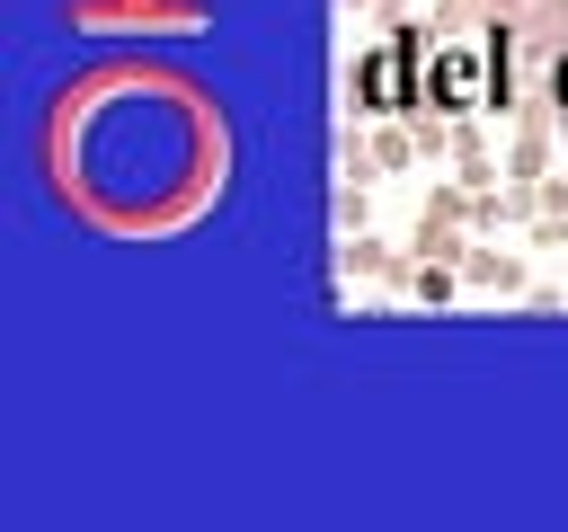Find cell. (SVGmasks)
<instances>
[{
  "mask_svg": "<svg viewBox=\"0 0 568 532\" xmlns=\"http://www.w3.org/2000/svg\"><path fill=\"white\" fill-rule=\"evenodd\" d=\"M426 71H435V35H426L417 18L390 27V35L355 62V80H346V89H355V115H373V124H382V115H426Z\"/></svg>",
  "mask_w": 568,
  "mask_h": 532,
  "instance_id": "obj_1",
  "label": "cell"
},
{
  "mask_svg": "<svg viewBox=\"0 0 568 532\" xmlns=\"http://www.w3.org/2000/svg\"><path fill=\"white\" fill-rule=\"evenodd\" d=\"M497 106V80H488V53L470 44H435V71H426V115H488Z\"/></svg>",
  "mask_w": 568,
  "mask_h": 532,
  "instance_id": "obj_2",
  "label": "cell"
},
{
  "mask_svg": "<svg viewBox=\"0 0 568 532\" xmlns=\"http://www.w3.org/2000/svg\"><path fill=\"white\" fill-rule=\"evenodd\" d=\"M479 53H488V80H497V106H488V115H506V106H515V53H524V44H515V27H506V18H488V27H479Z\"/></svg>",
  "mask_w": 568,
  "mask_h": 532,
  "instance_id": "obj_3",
  "label": "cell"
},
{
  "mask_svg": "<svg viewBox=\"0 0 568 532\" xmlns=\"http://www.w3.org/2000/svg\"><path fill=\"white\" fill-rule=\"evenodd\" d=\"M417 160H426L417 115H382V133H373V168H417Z\"/></svg>",
  "mask_w": 568,
  "mask_h": 532,
  "instance_id": "obj_4",
  "label": "cell"
},
{
  "mask_svg": "<svg viewBox=\"0 0 568 532\" xmlns=\"http://www.w3.org/2000/svg\"><path fill=\"white\" fill-rule=\"evenodd\" d=\"M462 275H470V284H488V293H515V284H524V266H515L506 248H479V239L462 248Z\"/></svg>",
  "mask_w": 568,
  "mask_h": 532,
  "instance_id": "obj_5",
  "label": "cell"
},
{
  "mask_svg": "<svg viewBox=\"0 0 568 532\" xmlns=\"http://www.w3.org/2000/svg\"><path fill=\"white\" fill-rule=\"evenodd\" d=\"M541 160H550V133L532 124V133L515 142V177H524V186H541Z\"/></svg>",
  "mask_w": 568,
  "mask_h": 532,
  "instance_id": "obj_6",
  "label": "cell"
},
{
  "mask_svg": "<svg viewBox=\"0 0 568 532\" xmlns=\"http://www.w3.org/2000/svg\"><path fill=\"white\" fill-rule=\"evenodd\" d=\"M346 266H364V275H399V257H390V239H364V231H355V248H346Z\"/></svg>",
  "mask_w": 568,
  "mask_h": 532,
  "instance_id": "obj_7",
  "label": "cell"
},
{
  "mask_svg": "<svg viewBox=\"0 0 568 532\" xmlns=\"http://www.w3.org/2000/svg\"><path fill=\"white\" fill-rule=\"evenodd\" d=\"M408 293H417V301H444V293H453V266H435V257L408 266Z\"/></svg>",
  "mask_w": 568,
  "mask_h": 532,
  "instance_id": "obj_8",
  "label": "cell"
},
{
  "mask_svg": "<svg viewBox=\"0 0 568 532\" xmlns=\"http://www.w3.org/2000/svg\"><path fill=\"white\" fill-rule=\"evenodd\" d=\"M550 115H559V124H568V44H559V53H550Z\"/></svg>",
  "mask_w": 568,
  "mask_h": 532,
  "instance_id": "obj_9",
  "label": "cell"
},
{
  "mask_svg": "<svg viewBox=\"0 0 568 532\" xmlns=\"http://www.w3.org/2000/svg\"><path fill=\"white\" fill-rule=\"evenodd\" d=\"M541 213H559V222H568V168H559V177H541Z\"/></svg>",
  "mask_w": 568,
  "mask_h": 532,
  "instance_id": "obj_10",
  "label": "cell"
}]
</instances>
